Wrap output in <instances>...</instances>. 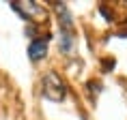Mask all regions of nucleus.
I'll list each match as a JSON object with an SVG mask.
<instances>
[{
	"label": "nucleus",
	"mask_w": 127,
	"mask_h": 120,
	"mask_svg": "<svg viewBox=\"0 0 127 120\" xmlns=\"http://www.w3.org/2000/svg\"><path fill=\"white\" fill-rule=\"evenodd\" d=\"M28 56H30L32 62L45 58V56H47V37H45V39H34L32 43L28 45Z\"/></svg>",
	"instance_id": "obj_3"
},
{
	"label": "nucleus",
	"mask_w": 127,
	"mask_h": 120,
	"mask_svg": "<svg viewBox=\"0 0 127 120\" xmlns=\"http://www.w3.org/2000/svg\"><path fill=\"white\" fill-rule=\"evenodd\" d=\"M11 9L15 13H20L26 21H34V20H45V9L37 4V2H11Z\"/></svg>",
	"instance_id": "obj_2"
},
{
	"label": "nucleus",
	"mask_w": 127,
	"mask_h": 120,
	"mask_svg": "<svg viewBox=\"0 0 127 120\" xmlns=\"http://www.w3.org/2000/svg\"><path fill=\"white\" fill-rule=\"evenodd\" d=\"M56 13H58L60 20V30H67V32H73V17L69 13V9L65 7V2H56Z\"/></svg>",
	"instance_id": "obj_4"
},
{
	"label": "nucleus",
	"mask_w": 127,
	"mask_h": 120,
	"mask_svg": "<svg viewBox=\"0 0 127 120\" xmlns=\"http://www.w3.org/2000/svg\"><path fill=\"white\" fill-rule=\"evenodd\" d=\"M41 88H43V97H45L47 101H54V103H58V101H63L67 97V88H65V84L60 80V75L54 73V71H50V73L43 75Z\"/></svg>",
	"instance_id": "obj_1"
},
{
	"label": "nucleus",
	"mask_w": 127,
	"mask_h": 120,
	"mask_svg": "<svg viewBox=\"0 0 127 120\" xmlns=\"http://www.w3.org/2000/svg\"><path fill=\"white\" fill-rule=\"evenodd\" d=\"M75 45V39H73V32H67V30H60V52L69 54Z\"/></svg>",
	"instance_id": "obj_5"
}]
</instances>
